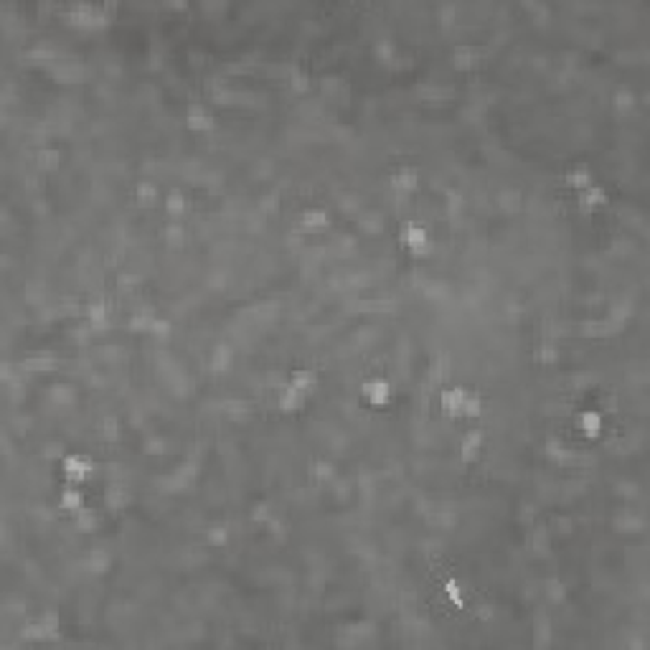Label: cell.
I'll use <instances>...</instances> for the list:
<instances>
[{
    "label": "cell",
    "instance_id": "6da1fadb",
    "mask_svg": "<svg viewBox=\"0 0 650 650\" xmlns=\"http://www.w3.org/2000/svg\"><path fill=\"white\" fill-rule=\"evenodd\" d=\"M399 242L407 247V251L412 254L414 259H422L427 257L432 251V239L430 234H427V229L419 224V221H404L399 227Z\"/></svg>",
    "mask_w": 650,
    "mask_h": 650
},
{
    "label": "cell",
    "instance_id": "7a4b0ae2",
    "mask_svg": "<svg viewBox=\"0 0 650 650\" xmlns=\"http://www.w3.org/2000/svg\"><path fill=\"white\" fill-rule=\"evenodd\" d=\"M61 472L66 483H74V486H82L92 472H95V462L89 460V455L82 452H71L61 457Z\"/></svg>",
    "mask_w": 650,
    "mask_h": 650
},
{
    "label": "cell",
    "instance_id": "3957f363",
    "mask_svg": "<svg viewBox=\"0 0 650 650\" xmlns=\"http://www.w3.org/2000/svg\"><path fill=\"white\" fill-rule=\"evenodd\" d=\"M361 396H363L368 407L374 409L389 407V401H392V384L386 379H366L361 384Z\"/></svg>",
    "mask_w": 650,
    "mask_h": 650
},
{
    "label": "cell",
    "instance_id": "277c9868",
    "mask_svg": "<svg viewBox=\"0 0 650 650\" xmlns=\"http://www.w3.org/2000/svg\"><path fill=\"white\" fill-rule=\"evenodd\" d=\"M483 447H486V430L483 427H472L462 434L460 439V460L465 465H472V462L480 460L483 455Z\"/></svg>",
    "mask_w": 650,
    "mask_h": 650
},
{
    "label": "cell",
    "instance_id": "5b68a950",
    "mask_svg": "<svg viewBox=\"0 0 650 650\" xmlns=\"http://www.w3.org/2000/svg\"><path fill=\"white\" fill-rule=\"evenodd\" d=\"M577 204H580L582 216H592L597 209H604V206L610 204V196H607V189H604L602 183H592L584 191H580Z\"/></svg>",
    "mask_w": 650,
    "mask_h": 650
},
{
    "label": "cell",
    "instance_id": "8992f818",
    "mask_svg": "<svg viewBox=\"0 0 650 650\" xmlns=\"http://www.w3.org/2000/svg\"><path fill=\"white\" fill-rule=\"evenodd\" d=\"M574 424H577V430L587 439H600L604 434V417H602V412L595 407L582 409L580 414H577V419H574Z\"/></svg>",
    "mask_w": 650,
    "mask_h": 650
},
{
    "label": "cell",
    "instance_id": "52a82bcc",
    "mask_svg": "<svg viewBox=\"0 0 650 650\" xmlns=\"http://www.w3.org/2000/svg\"><path fill=\"white\" fill-rule=\"evenodd\" d=\"M389 186L396 196H409L412 191L419 186V173L414 165H399L396 171L389 175Z\"/></svg>",
    "mask_w": 650,
    "mask_h": 650
},
{
    "label": "cell",
    "instance_id": "ba28073f",
    "mask_svg": "<svg viewBox=\"0 0 650 650\" xmlns=\"http://www.w3.org/2000/svg\"><path fill=\"white\" fill-rule=\"evenodd\" d=\"M465 396H468V389H465V386H445V389L439 392L442 414L450 417V419H457V417H462V404H465Z\"/></svg>",
    "mask_w": 650,
    "mask_h": 650
},
{
    "label": "cell",
    "instance_id": "9c48e42d",
    "mask_svg": "<svg viewBox=\"0 0 650 650\" xmlns=\"http://www.w3.org/2000/svg\"><path fill=\"white\" fill-rule=\"evenodd\" d=\"M186 127L191 133H206V130H213L216 127V120L209 110H206L201 102H189V110H186Z\"/></svg>",
    "mask_w": 650,
    "mask_h": 650
},
{
    "label": "cell",
    "instance_id": "30bf717a",
    "mask_svg": "<svg viewBox=\"0 0 650 650\" xmlns=\"http://www.w3.org/2000/svg\"><path fill=\"white\" fill-rule=\"evenodd\" d=\"M307 396H310V394H305L303 389H298V386L285 384L277 389V407L283 409V412H287V414H292V412H300V409L305 407Z\"/></svg>",
    "mask_w": 650,
    "mask_h": 650
},
{
    "label": "cell",
    "instance_id": "8fae6325",
    "mask_svg": "<svg viewBox=\"0 0 650 650\" xmlns=\"http://www.w3.org/2000/svg\"><path fill=\"white\" fill-rule=\"evenodd\" d=\"M635 104H638V97H635V92L627 84H620L618 89L612 92V97H610V107L615 110V115H618V117H627V115H633Z\"/></svg>",
    "mask_w": 650,
    "mask_h": 650
},
{
    "label": "cell",
    "instance_id": "7c38bea8",
    "mask_svg": "<svg viewBox=\"0 0 650 650\" xmlns=\"http://www.w3.org/2000/svg\"><path fill=\"white\" fill-rule=\"evenodd\" d=\"M442 595H445L447 604L455 607L457 612H462L468 607V597H465V589H462V584L457 582V577H445V580H442Z\"/></svg>",
    "mask_w": 650,
    "mask_h": 650
},
{
    "label": "cell",
    "instance_id": "4fadbf2b",
    "mask_svg": "<svg viewBox=\"0 0 650 650\" xmlns=\"http://www.w3.org/2000/svg\"><path fill=\"white\" fill-rule=\"evenodd\" d=\"M110 566H112V556H110V551H107V548L92 546L89 551H86V556H84V569H86V572L102 574V572H107Z\"/></svg>",
    "mask_w": 650,
    "mask_h": 650
},
{
    "label": "cell",
    "instance_id": "5bb4252c",
    "mask_svg": "<svg viewBox=\"0 0 650 650\" xmlns=\"http://www.w3.org/2000/svg\"><path fill=\"white\" fill-rule=\"evenodd\" d=\"M59 508L66 510V513H71V516H77L79 510L84 508V493H82L74 483H66L64 490H61V495H59Z\"/></svg>",
    "mask_w": 650,
    "mask_h": 650
},
{
    "label": "cell",
    "instance_id": "9a60e30c",
    "mask_svg": "<svg viewBox=\"0 0 650 650\" xmlns=\"http://www.w3.org/2000/svg\"><path fill=\"white\" fill-rule=\"evenodd\" d=\"M328 224H330V213L325 211V209H321V206H310V209H305L303 216H300V227L305 229V231H323Z\"/></svg>",
    "mask_w": 650,
    "mask_h": 650
},
{
    "label": "cell",
    "instance_id": "2e32d148",
    "mask_svg": "<svg viewBox=\"0 0 650 650\" xmlns=\"http://www.w3.org/2000/svg\"><path fill=\"white\" fill-rule=\"evenodd\" d=\"M564 183L569 186V189H574L577 193H580V191H584L587 186H592V183H595L592 168H589V165H584V163H577L572 171H566Z\"/></svg>",
    "mask_w": 650,
    "mask_h": 650
},
{
    "label": "cell",
    "instance_id": "e0dca14e",
    "mask_svg": "<svg viewBox=\"0 0 650 650\" xmlns=\"http://www.w3.org/2000/svg\"><path fill=\"white\" fill-rule=\"evenodd\" d=\"M287 384L298 386V389H303L305 394L315 392V386H318V371L310 366H300V368H292L290 379H287Z\"/></svg>",
    "mask_w": 650,
    "mask_h": 650
},
{
    "label": "cell",
    "instance_id": "ac0fdd59",
    "mask_svg": "<svg viewBox=\"0 0 650 650\" xmlns=\"http://www.w3.org/2000/svg\"><path fill=\"white\" fill-rule=\"evenodd\" d=\"M86 325L92 330H102L110 325V307L104 305L102 300L97 303H89L86 305Z\"/></svg>",
    "mask_w": 650,
    "mask_h": 650
},
{
    "label": "cell",
    "instance_id": "d6986e66",
    "mask_svg": "<svg viewBox=\"0 0 650 650\" xmlns=\"http://www.w3.org/2000/svg\"><path fill=\"white\" fill-rule=\"evenodd\" d=\"M452 61L457 69H472L480 61V51L472 44H457L452 48Z\"/></svg>",
    "mask_w": 650,
    "mask_h": 650
},
{
    "label": "cell",
    "instance_id": "ffe728a7",
    "mask_svg": "<svg viewBox=\"0 0 650 650\" xmlns=\"http://www.w3.org/2000/svg\"><path fill=\"white\" fill-rule=\"evenodd\" d=\"M231 359H234V348L229 343H219L211 348L209 366H211V371H227V368L231 366Z\"/></svg>",
    "mask_w": 650,
    "mask_h": 650
},
{
    "label": "cell",
    "instance_id": "44dd1931",
    "mask_svg": "<svg viewBox=\"0 0 650 650\" xmlns=\"http://www.w3.org/2000/svg\"><path fill=\"white\" fill-rule=\"evenodd\" d=\"M102 501L110 510H120L130 503V493H127V488H122V486H107L102 493Z\"/></svg>",
    "mask_w": 650,
    "mask_h": 650
},
{
    "label": "cell",
    "instance_id": "7402d4cb",
    "mask_svg": "<svg viewBox=\"0 0 650 650\" xmlns=\"http://www.w3.org/2000/svg\"><path fill=\"white\" fill-rule=\"evenodd\" d=\"M186 196H183V191H178V189H171L168 191V196H165V204H163V209H165V213L171 216V219H178V216H183V211H186Z\"/></svg>",
    "mask_w": 650,
    "mask_h": 650
},
{
    "label": "cell",
    "instance_id": "603a6c76",
    "mask_svg": "<svg viewBox=\"0 0 650 650\" xmlns=\"http://www.w3.org/2000/svg\"><path fill=\"white\" fill-rule=\"evenodd\" d=\"M204 541H206V546L224 548L229 544V528L224 524H211L204 531Z\"/></svg>",
    "mask_w": 650,
    "mask_h": 650
},
{
    "label": "cell",
    "instance_id": "cb8c5ba5",
    "mask_svg": "<svg viewBox=\"0 0 650 650\" xmlns=\"http://www.w3.org/2000/svg\"><path fill=\"white\" fill-rule=\"evenodd\" d=\"M533 361H536L539 366H556V363H559V345L539 343L533 348Z\"/></svg>",
    "mask_w": 650,
    "mask_h": 650
},
{
    "label": "cell",
    "instance_id": "d4e9b609",
    "mask_svg": "<svg viewBox=\"0 0 650 650\" xmlns=\"http://www.w3.org/2000/svg\"><path fill=\"white\" fill-rule=\"evenodd\" d=\"M74 518H77V528L82 533H95L99 528V513L95 508H86L84 506Z\"/></svg>",
    "mask_w": 650,
    "mask_h": 650
},
{
    "label": "cell",
    "instance_id": "484cf974",
    "mask_svg": "<svg viewBox=\"0 0 650 650\" xmlns=\"http://www.w3.org/2000/svg\"><path fill=\"white\" fill-rule=\"evenodd\" d=\"M483 396H480L478 389H472V392H468V396H465V404H462V417H468V419H478L480 414H483Z\"/></svg>",
    "mask_w": 650,
    "mask_h": 650
},
{
    "label": "cell",
    "instance_id": "4316f807",
    "mask_svg": "<svg viewBox=\"0 0 650 650\" xmlns=\"http://www.w3.org/2000/svg\"><path fill=\"white\" fill-rule=\"evenodd\" d=\"M41 625L46 627L48 633H51V640L59 642L61 640V615H59V610H46L41 612Z\"/></svg>",
    "mask_w": 650,
    "mask_h": 650
},
{
    "label": "cell",
    "instance_id": "83f0119b",
    "mask_svg": "<svg viewBox=\"0 0 650 650\" xmlns=\"http://www.w3.org/2000/svg\"><path fill=\"white\" fill-rule=\"evenodd\" d=\"M310 475H313L315 483H330L333 475H336V465L330 460H315L313 468H310Z\"/></svg>",
    "mask_w": 650,
    "mask_h": 650
},
{
    "label": "cell",
    "instance_id": "f1b7e54d",
    "mask_svg": "<svg viewBox=\"0 0 650 650\" xmlns=\"http://www.w3.org/2000/svg\"><path fill=\"white\" fill-rule=\"evenodd\" d=\"M307 86H310V74H307L303 66H292V71H290V89L292 92L303 95V92H307Z\"/></svg>",
    "mask_w": 650,
    "mask_h": 650
},
{
    "label": "cell",
    "instance_id": "f546056e",
    "mask_svg": "<svg viewBox=\"0 0 650 650\" xmlns=\"http://www.w3.org/2000/svg\"><path fill=\"white\" fill-rule=\"evenodd\" d=\"M135 196H137V201L145 206H153L157 198V189L155 183H150V180H142V183H137L135 186Z\"/></svg>",
    "mask_w": 650,
    "mask_h": 650
},
{
    "label": "cell",
    "instance_id": "4dcf8cb0",
    "mask_svg": "<svg viewBox=\"0 0 650 650\" xmlns=\"http://www.w3.org/2000/svg\"><path fill=\"white\" fill-rule=\"evenodd\" d=\"M120 434H122V430H120V422L115 414H107L102 419V439L104 442H117Z\"/></svg>",
    "mask_w": 650,
    "mask_h": 650
},
{
    "label": "cell",
    "instance_id": "1f68e13d",
    "mask_svg": "<svg viewBox=\"0 0 650 650\" xmlns=\"http://www.w3.org/2000/svg\"><path fill=\"white\" fill-rule=\"evenodd\" d=\"M59 160H61L59 150H54V148H41L39 150V163L44 165V168H56Z\"/></svg>",
    "mask_w": 650,
    "mask_h": 650
},
{
    "label": "cell",
    "instance_id": "d6a6232c",
    "mask_svg": "<svg viewBox=\"0 0 650 650\" xmlns=\"http://www.w3.org/2000/svg\"><path fill=\"white\" fill-rule=\"evenodd\" d=\"M439 18H442V23H452L455 6H439Z\"/></svg>",
    "mask_w": 650,
    "mask_h": 650
}]
</instances>
